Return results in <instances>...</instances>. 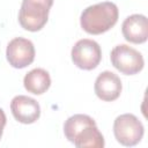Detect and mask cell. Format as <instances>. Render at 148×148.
<instances>
[{
    "mask_svg": "<svg viewBox=\"0 0 148 148\" xmlns=\"http://www.w3.org/2000/svg\"><path fill=\"white\" fill-rule=\"evenodd\" d=\"M118 16L119 12L117 5L104 1L83 9L80 17V24L87 34L101 35L114 27Z\"/></svg>",
    "mask_w": 148,
    "mask_h": 148,
    "instance_id": "cell-1",
    "label": "cell"
},
{
    "mask_svg": "<svg viewBox=\"0 0 148 148\" xmlns=\"http://www.w3.org/2000/svg\"><path fill=\"white\" fill-rule=\"evenodd\" d=\"M53 0H23L18 12V23L28 31H39L47 22Z\"/></svg>",
    "mask_w": 148,
    "mask_h": 148,
    "instance_id": "cell-2",
    "label": "cell"
},
{
    "mask_svg": "<svg viewBox=\"0 0 148 148\" xmlns=\"http://www.w3.org/2000/svg\"><path fill=\"white\" fill-rule=\"evenodd\" d=\"M145 133L142 123L132 113L118 116L113 121V134L116 140L126 147L138 145Z\"/></svg>",
    "mask_w": 148,
    "mask_h": 148,
    "instance_id": "cell-3",
    "label": "cell"
},
{
    "mask_svg": "<svg viewBox=\"0 0 148 148\" xmlns=\"http://www.w3.org/2000/svg\"><path fill=\"white\" fill-rule=\"evenodd\" d=\"M110 59L112 66L125 75L138 74L145 66L142 54L126 44H119L114 46L111 51Z\"/></svg>",
    "mask_w": 148,
    "mask_h": 148,
    "instance_id": "cell-4",
    "label": "cell"
},
{
    "mask_svg": "<svg viewBox=\"0 0 148 148\" xmlns=\"http://www.w3.org/2000/svg\"><path fill=\"white\" fill-rule=\"evenodd\" d=\"M72 61L83 71L95 69L102 59V50L97 42L88 38L77 40L72 47Z\"/></svg>",
    "mask_w": 148,
    "mask_h": 148,
    "instance_id": "cell-5",
    "label": "cell"
},
{
    "mask_svg": "<svg viewBox=\"0 0 148 148\" xmlns=\"http://www.w3.org/2000/svg\"><path fill=\"white\" fill-rule=\"evenodd\" d=\"M6 58L14 68H24L35 60V46L31 40L16 37L12 39L6 49Z\"/></svg>",
    "mask_w": 148,
    "mask_h": 148,
    "instance_id": "cell-6",
    "label": "cell"
},
{
    "mask_svg": "<svg viewBox=\"0 0 148 148\" xmlns=\"http://www.w3.org/2000/svg\"><path fill=\"white\" fill-rule=\"evenodd\" d=\"M10 111L14 118L22 124H32L40 116L38 102L25 95H17L12 99Z\"/></svg>",
    "mask_w": 148,
    "mask_h": 148,
    "instance_id": "cell-7",
    "label": "cell"
},
{
    "mask_svg": "<svg viewBox=\"0 0 148 148\" xmlns=\"http://www.w3.org/2000/svg\"><path fill=\"white\" fill-rule=\"evenodd\" d=\"M121 88L123 86L120 77L110 71L102 72L96 77L94 84V90L96 96L104 102L116 101L120 96Z\"/></svg>",
    "mask_w": 148,
    "mask_h": 148,
    "instance_id": "cell-8",
    "label": "cell"
},
{
    "mask_svg": "<svg viewBox=\"0 0 148 148\" xmlns=\"http://www.w3.org/2000/svg\"><path fill=\"white\" fill-rule=\"evenodd\" d=\"M124 38L133 44H142L148 38V21L142 14H133L126 17L121 24Z\"/></svg>",
    "mask_w": 148,
    "mask_h": 148,
    "instance_id": "cell-9",
    "label": "cell"
},
{
    "mask_svg": "<svg viewBox=\"0 0 148 148\" xmlns=\"http://www.w3.org/2000/svg\"><path fill=\"white\" fill-rule=\"evenodd\" d=\"M23 86L28 92L34 95H42L51 86L50 74L43 68H34L25 74L23 79Z\"/></svg>",
    "mask_w": 148,
    "mask_h": 148,
    "instance_id": "cell-10",
    "label": "cell"
},
{
    "mask_svg": "<svg viewBox=\"0 0 148 148\" xmlns=\"http://www.w3.org/2000/svg\"><path fill=\"white\" fill-rule=\"evenodd\" d=\"M72 143H74V146L77 148H103L104 138L96 125H89L82 128L75 135Z\"/></svg>",
    "mask_w": 148,
    "mask_h": 148,
    "instance_id": "cell-11",
    "label": "cell"
},
{
    "mask_svg": "<svg viewBox=\"0 0 148 148\" xmlns=\"http://www.w3.org/2000/svg\"><path fill=\"white\" fill-rule=\"evenodd\" d=\"M96 125V121L88 114H74L71 116L64 124V133L69 142H73L75 135L86 126Z\"/></svg>",
    "mask_w": 148,
    "mask_h": 148,
    "instance_id": "cell-12",
    "label": "cell"
},
{
    "mask_svg": "<svg viewBox=\"0 0 148 148\" xmlns=\"http://www.w3.org/2000/svg\"><path fill=\"white\" fill-rule=\"evenodd\" d=\"M6 114L3 112V110L0 108V139L2 136V133H3V128L6 126Z\"/></svg>",
    "mask_w": 148,
    "mask_h": 148,
    "instance_id": "cell-13",
    "label": "cell"
}]
</instances>
